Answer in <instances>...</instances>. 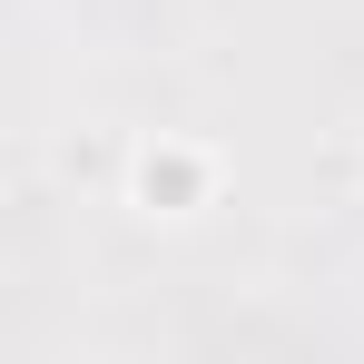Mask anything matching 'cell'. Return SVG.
<instances>
[{
	"mask_svg": "<svg viewBox=\"0 0 364 364\" xmlns=\"http://www.w3.org/2000/svg\"><path fill=\"white\" fill-rule=\"evenodd\" d=\"M138 197H148L158 217H187V207L207 197V158H187V148H158V158L138 168Z\"/></svg>",
	"mask_w": 364,
	"mask_h": 364,
	"instance_id": "6da1fadb",
	"label": "cell"
}]
</instances>
